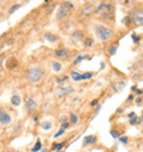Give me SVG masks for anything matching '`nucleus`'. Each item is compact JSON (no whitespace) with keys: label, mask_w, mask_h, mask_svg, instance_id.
<instances>
[{"label":"nucleus","mask_w":143,"mask_h":152,"mask_svg":"<svg viewBox=\"0 0 143 152\" xmlns=\"http://www.w3.org/2000/svg\"><path fill=\"white\" fill-rule=\"evenodd\" d=\"M115 11H116L115 4L102 2V4H100L97 7L96 13L101 15L102 19L107 20L109 22H113V20H115Z\"/></svg>","instance_id":"obj_1"},{"label":"nucleus","mask_w":143,"mask_h":152,"mask_svg":"<svg viewBox=\"0 0 143 152\" xmlns=\"http://www.w3.org/2000/svg\"><path fill=\"white\" fill-rule=\"evenodd\" d=\"M44 75H45V72L41 66H32L28 71V80L31 84L40 83L43 80Z\"/></svg>","instance_id":"obj_2"},{"label":"nucleus","mask_w":143,"mask_h":152,"mask_svg":"<svg viewBox=\"0 0 143 152\" xmlns=\"http://www.w3.org/2000/svg\"><path fill=\"white\" fill-rule=\"evenodd\" d=\"M95 34L100 41L106 42L112 37V30L106 26L97 24V26H95Z\"/></svg>","instance_id":"obj_3"},{"label":"nucleus","mask_w":143,"mask_h":152,"mask_svg":"<svg viewBox=\"0 0 143 152\" xmlns=\"http://www.w3.org/2000/svg\"><path fill=\"white\" fill-rule=\"evenodd\" d=\"M71 39L73 42L75 43H79V42H83L85 40V34H84L83 31L80 30H75L72 32L71 34Z\"/></svg>","instance_id":"obj_4"},{"label":"nucleus","mask_w":143,"mask_h":152,"mask_svg":"<svg viewBox=\"0 0 143 152\" xmlns=\"http://www.w3.org/2000/svg\"><path fill=\"white\" fill-rule=\"evenodd\" d=\"M129 17H130V19H131V21L134 24H141L143 21V13L141 10H136V11H134L133 13H131V15H129Z\"/></svg>","instance_id":"obj_5"},{"label":"nucleus","mask_w":143,"mask_h":152,"mask_svg":"<svg viewBox=\"0 0 143 152\" xmlns=\"http://www.w3.org/2000/svg\"><path fill=\"white\" fill-rule=\"evenodd\" d=\"M36 106H38V105H36V102H35L32 97L26 96V110L29 111V113H32V111L35 110Z\"/></svg>","instance_id":"obj_6"},{"label":"nucleus","mask_w":143,"mask_h":152,"mask_svg":"<svg viewBox=\"0 0 143 152\" xmlns=\"http://www.w3.org/2000/svg\"><path fill=\"white\" fill-rule=\"evenodd\" d=\"M68 11H69V9L64 7L63 4H61L60 8H58V11H57V13H56V19L60 20V21L61 20L65 19V18L68 15Z\"/></svg>","instance_id":"obj_7"},{"label":"nucleus","mask_w":143,"mask_h":152,"mask_svg":"<svg viewBox=\"0 0 143 152\" xmlns=\"http://www.w3.org/2000/svg\"><path fill=\"white\" fill-rule=\"evenodd\" d=\"M95 10H96V7L95 4H87L82 9V15H85V17H88V15H94Z\"/></svg>","instance_id":"obj_8"},{"label":"nucleus","mask_w":143,"mask_h":152,"mask_svg":"<svg viewBox=\"0 0 143 152\" xmlns=\"http://www.w3.org/2000/svg\"><path fill=\"white\" fill-rule=\"evenodd\" d=\"M71 52L67 49H57L55 50V56L60 58H65V57H71Z\"/></svg>","instance_id":"obj_9"},{"label":"nucleus","mask_w":143,"mask_h":152,"mask_svg":"<svg viewBox=\"0 0 143 152\" xmlns=\"http://www.w3.org/2000/svg\"><path fill=\"white\" fill-rule=\"evenodd\" d=\"M97 142V137L94 136V134H90V136H86V137L84 138V141L83 143L84 145H95Z\"/></svg>","instance_id":"obj_10"},{"label":"nucleus","mask_w":143,"mask_h":152,"mask_svg":"<svg viewBox=\"0 0 143 152\" xmlns=\"http://www.w3.org/2000/svg\"><path fill=\"white\" fill-rule=\"evenodd\" d=\"M11 121H12L11 116L8 114L7 111L4 113L2 117L0 118V124H1L2 126H4V127H6V126H9V125H10V124H11Z\"/></svg>","instance_id":"obj_11"},{"label":"nucleus","mask_w":143,"mask_h":152,"mask_svg":"<svg viewBox=\"0 0 143 152\" xmlns=\"http://www.w3.org/2000/svg\"><path fill=\"white\" fill-rule=\"evenodd\" d=\"M44 39H45L47 42H50V43H55V42H57L60 40V38H58L57 35L53 34V33H50V32H47V33L44 34Z\"/></svg>","instance_id":"obj_12"},{"label":"nucleus","mask_w":143,"mask_h":152,"mask_svg":"<svg viewBox=\"0 0 143 152\" xmlns=\"http://www.w3.org/2000/svg\"><path fill=\"white\" fill-rule=\"evenodd\" d=\"M125 86V82L124 80H121V82H116V83L112 84V88L115 91L119 93L120 91H122V88Z\"/></svg>","instance_id":"obj_13"},{"label":"nucleus","mask_w":143,"mask_h":152,"mask_svg":"<svg viewBox=\"0 0 143 152\" xmlns=\"http://www.w3.org/2000/svg\"><path fill=\"white\" fill-rule=\"evenodd\" d=\"M86 58L90 60L91 57L89 56L88 54H79V55H77V56L75 57V60H74V65H77L78 63H80V62L84 61V60H86Z\"/></svg>","instance_id":"obj_14"},{"label":"nucleus","mask_w":143,"mask_h":152,"mask_svg":"<svg viewBox=\"0 0 143 152\" xmlns=\"http://www.w3.org/2000/svg\"><path fill=\"white\" fill-rule=\"evenodd\" d=\"M40 126H41L42 129L45 130V131H49V130H51L53 128V124L50 121V120H44V121H41Z\"/></svg>","instance_id":"obj_15"},{"label":"nucleus","mask_w":143,"mask_h":152,"mask_svg":"<svg viewBox=\"0 0 143 152\" xmlns=\"http://www.w3.org/2000/svg\"><path fill=\"white\" fill-rule=\"evenodd\" d=\"M68 120H69V125L71 126H75L77 122H78V115H76L75 113H71L69 114V117H68Z\"/></svg>","instance_id":"obj_16"},{"label":"nucleus","mask_w":143,"mask_h":152,"mask_svg":"<svg viewBox=\"0 0 143 152\" xmlns=\"http://www.w3.org/2000/svg\"><path fill=\"white\" fill-rule=\"evenodd\" d=\"M21 102H22V98H21V96L19 95H13L11 97V104L13 106H20L21 105Z\"/></svg>","instance_id":"obj_17"},{"label":"nucleus","mask_w":143,"mask_h":152,"mask_svg":"<svg viewBox=\"0 0 143 152\" xmlns=\"http://www.w3.org/2000/svg\"><path fill=\"white\" fill-rule=\"evenodd\" d=\"M96 73L94 72H86V73H80V80H90L95 76Z\"/></svg>","instance_id":"obj_18"},{"label":"nucleus","mask_w":143,"mask_h":152,"mask_svg":"<svg viewBox=\"0 0 143 152\" xmlns=\"http://www.w3.org/2000/svg\"><path fill=\"white\" fill-rule=\"evenodd\" d=\"M65 145H66V142H65V141H63V142H61V143H54L51 150H52V151H56V152L62 151V149L64 148Z\"/></svg>","instance_id":"obj_19"},{"label":"nucleus","mask_w":143,"mask_h":152,"mask_svg":"<svg viewBox=\"0 0 143 152\" xmlns=\"http://www.w3.org/2000/svg\"><path fill=\"white\" fill-rule=\"evenodd\" d=\"M42 149V141L40 138H38L36 139V142H35V145H34V147L32 149H31V152H39L41 151Z\"/></svg>","instance_id":"obj_20"},{"label":"nucleus","mask_w":143,"mask_h":152,"mask_svg":"<svg viewBox=\"0 0 143 152\" xmlns=\"http://www.w3.org/2000/svg\"><path fill=\"white\" fill-rule=\"evenodd\" d=\"M68 80H69V77L67 75H61L56 78V83L60 84V85H63V84L67 83Z\"/></svg>","instance_id":"obj_21"},{"label":"nucleus","mask_w":143,"mask_h":152,"mask_svg":"<svg viewBox=\"0 0 143 152\" xmlns=\"http://www.w3.org/2000/svg\"><path fill=\"white\" fill-rule=\"evenodd\" d=\"M62 69H63V66H62L60 62H53L52 63V69L55 73H60L62 71Z\"/></svg>","instance_id":"obj_22"},{"label":"nucleus","mask_w":143,"mask_h":152,"mask_svg":"<svg viewBox=\"0 0 143 152\" xmlns=\"http://www.w3.org/2000/svg\"><path fill=\"white\" fill-rule=\"evenodd\" d=\"M56 94L60 97H63V96L67 95V88L66 87H57L56 88Z\"/></svg>","instance_id":"obj_23"},{"label":"nucleus","mask_w":143,"mask_h":152,"mask_svg":"<svg viewBox=\"0 0 143 152\" xmlns=\"http://www.w3.org/2000/svg\"><path fill=\"white\" fill-rule=\"evenodd\" d=\"M141 120H142V118L138 117V116L136 115L133 118L129 119V122H130V125H131V126H136V125H139L140 122H141Z\"/></svg>","instance_id":"obj_24"},{"label":"nucleus","mask_w":143,"mask_h":152,"mask_svg":"<svg viewBox=\"0 0 143 152\" xmlns=\"http://www.w3.org/2000/svg\"><path fill=\"white\" fill-rule=\"evenodd\" d=\"M71 77L74 82H80V73L77 71H73L71 73Z\"/></svg>","instance_id":"obj_25"},{"label":"nucleus","mask_w":143,"mask_h":152,"mask_svg":"<svg viewBox=\"0 0 143 152\" xmlns=\"http://www.w3.org/2000/svg\"><path fill=\"white\" fill-rule=\"evenodd\" d=\"M118 43H115V44H112V45L109 46V50H108V53L110 54V55H115V54L117 53V50H118Z\"/></svg>","instance_id":"obj_26"},{"label":"nucleus","mask_w":143,"mask_h":152,"mask_svg":"<svg viewBox=\"0 0 143 152\" xmlns=\"http://www.w3.org/2000/svg\"><path fill=\"white\" fill-rule=\"evenodd\" d=\"M83 42H84V45L86 46V48H91L93 44H94L95 40L93 38H86Z\"/></svg>","instance_id":"obj_27"},{"label":"nucleus","mask_w":143,"mask_h":152,"mask_svg":"<svg viewBox=\"0 0 143 152\" xmlns=\"http://www.w3.org/2000/svg\"><path fill=\"white\" fill-rule=\"evenodd\" d=\"M20 7H21V6H20L19 4H13V6H11V8L9 9V15H13L18 9H20Z\"/></svg>","instance_id":"obj_28"},{"label":"nucleus","mask_w":143,"mask_h":152,"mask_svg":"<svg viewBox=\"0 0 143 152\" xmlns=\"http://www.w3.org/2000/svg\"><path fill=\"white\" fill-rule=\"evenodd\" d=\"M110 134H111V136H112V138H115V139H117V138H119L121 136L120 131H118V130H116V129L110 130Z\"/></svg>","instance_id":"obj_29"},{"label":"nucleus","mask_w":143,"mask_h":152,"mask_svg":"<svg viewBox=\"0 0 143 152\" xmlns=\"http://www.w3.org/2000/svg\"><path fill=\"white\" fill-rule=\"evenodd\" d=\"M131 38H132V41H133V43H134V44H136V43H139V42H140V37L136 34V33H134V32L131 34Z\"/></svg>","instance_id":"obj_30"},{"label":"nucleus","mask_w":143,"mask_h":152,"mask_svg":"<svg viewBox=\"0 0 143 152\" xmlns=\"http://www.w3.org/2000/svg\"><path fill=\"white\" fill-rule=\"evenodd\" d=\"M118 139H119V141H120L121 143H123V145H127V143H128V141H129V139H128L127 136H120Z\"/></svg>","instance_id":"obj_31"},{"label":"nucleus","mask_w":143,"mask_h":152,"mask_svg":"<svg viewBox=\"0 0 143 152\" xmlns=\"http://www.w3.org/2000/svg\"><path fill=\"white\" fill-rule=\"evenodd\" d=\"M62 4H63L64 7L67 8V9H72V8H74V4H73L72 1H64Z\"/></svg>","instance_id":"obj_32"},{"label":"nucleus","mask_w":143,"mask_h":152,"mask_svg":"<svg viewBox=\"0 0 143 152\" xmlns=\"http://www.w3.org/2000/svg\"><path fill=\"white\" fill-rule=\"evenodd\" d=\"M64 133H65V130H63V129H62V128H61V129L58 130V131H57V132L55 133V134H54L53 137H54V138H55V139H56V138L61 137V136H62V134H64Z\"/></svg>","instance_id":"obj_33"},{"label":"nucleus","mask_w":143,"mask_h":152,"mask_svg":"<svg viewBox=\"0 0 143 152\" xmlns=\"http://www.w3.org/2000/svg\"><path fill=\"white\" fill-rule=\"evenodd\" d=\"M100 109H101V105H100V104H98L97 106L95 107V113H94V116H96V115H98V113L100 111Z\"/></svg>","instance_id":"obj_34"},{"label":"nucleus","mask_w":143,"mask_h":152,"mask_svg":"<svg viewBox=\"0 0 143 152\" xmlns=\"http://www.w3.org/2000/svg\"><path fill=\"white\" fill-rule=\"evenodd\" d=\"M71 128V125H69V122H65L62 125V129L63 130H66V129H69Z\"/></svg>","instance_id":"obj_35"},{"label":"nucleus","mask_w":143,"mask_h":152,"mask_svg":"<svg viewBox=\"0 0 143 152\" xmlns=\"http://www.w3.org/2000/svg\"><path fill=\"white\" fill-rule=\"evenodd\" d=\"M65 122H68V117H67V116H63V117L61 118V124L63 125V124H65Z\"/></svg>","instance_id":"obj_36"},{"label":"nucleus","mask_w":143,"mask_h":152,"mask_svg":"<svg viewBox=\"0 0 143 152\" xmlns=\"http://www.w3.org/2000/svg\"><path fill=\"white\" fill-rule=\"evenodd\" d=\"M98 105V99H94L93 102L90 103V106L91 107H96Z\"/></svg>","instance_id":"obj_37"},{"label":"nucleus","mask_w":143,"mask_h":152,"mask_svg":"<svg viewBox=\"0 0 143 152\" xmlns=\"http://www.w3.org/2000/svg\"><path fill=\"white\" fill-rule=\"evenodd\" d=\"M4 57H6V55H4V54H1V55H0V67L2 66V62H4Z\"/></svg>","instance_id":"obj_38"},{"label":"nucleus","mask_w":143,"mask_h":152,"mask_svg":"<svg viewBox=\"0 0 143 152\" xmlns=\"http://www.w3.org/2000/svg\"><path fill=\"white\" fill-rule=\"evenodd\" d=\"M133 99H134V96L132 95V94H130V95L128 96V98H127V102H131Z\"/></svg>","instance_id":"obj_39"},{"label":"nucleus","mask_w":143,"mask_h":152,"mask_svg":"<svg viewBox=\"0 0 143 152\" xmlns=\"http://www.w3.org/2000/svg\"><path fill=\"white\" fill-rule=\"evenodd\" d=\"M136 103L138 104V105H141V104H142V98H141V97L136 98Z\"/></svg>","instance_id":"obj_40"},{"label":"nucleus","mask_w":143,"mask_h":152,"mask_svg":"<svg viewBox=\"0 0 143 152\" xmlns=\"http://www.w3.org/2000/svg\"><path fill=\"white\" fill-rule=\"evenodd\" d=\"M134 116H136V113H133V111H132V113H130V114H128V118H129V119L133 118Z\"/></svg>","instance_id":"obj_41"},{"label":"nucleus","mask_w":143,"mask_h":152,"mask_svg":"<svg viewBox=\"0 0 143 152\" xmlns=\"http://www.w3.org/2000/svg\"><path fill=\"white\" fill-rule=\"evenodd\" d=\"M6 113V110H4V108H0V118L4 116V114Z\"/></svg>","instance_id":"obj_42"},{"label":"nucleus","mask_w":143,"mask_h":152,"mask_svg":"<svg viewBox=\"0 0 143 152\" xmlns=\"http://www.w3.org/2000/svg\"><path fill=\"white\" fill-rule=\"evenodd\" d=\"M124 111V109L123 108H118L117 109V111H116V113H117V114H122V113H123Z\"/></svg>","instance_id":"obj_43"},{"label":"nucleus","mask_w":143,"mask_h":152,"mask_svg":"<svg viewBox=\"0 0 143 152\" xmlns=\"http://www.w3.org/2000/svg\"><path fill=\"white\" fill-rule=\"evenodd\" d=\"M6 37H7V33H2V34L0 35V42L2 41V40H4V39L6 38Z\"/></svg>","instance_id":"obj_44"},{"label":"nucleus","mask_w":143,"mask_h":152,"mask_svg":"<svg viewBox=\"0 0 143 152\" xmlns=\"http://www.w3.org/2000/svg\"><path fill=\"white\" fill-rule=\"evenodd\" d=\"M136 95H139V96H141V95H142V89H138V88H136Z\"/></svg>","instance_id":"obj_45"},{"label":"nucleus","mask_w":143,"mask_h":152,"mask_svg":"<svg viewBox=\"0 0 143 152\" xmlns=\"http://www.w3.org/2000/svg\"><path fill=\"white\" fill-rule=\"evenodd\" d=\"M33 120H34V122H38L39 121V117H38V116H34Z\"/></svg>","instance_id":"obj_46"},{"label":"nucleus","mask_w":143,"mask_h":152,"mask_svg":"<svg viewBox=\"0 0 143 152\" xmlns=\"http://www.w3.org/2000/svg\"><path fill=\"white\" fill-rule=\"evenodd\" d=\"M100 67H101V69H104L106 67V66H105V63H104V62H101V63H100Z\"/></svg>","instance_id":"obj_47"},{"label":"nucleus","mask_w":143,"mask_h":152,"mask_svg":"<svg viewBox=\"0 0 143 152\" xmlns=\"http://www.w3.org/2000/svg\"><path fill=\"white\" fill-rule=\"evenodd\" d=\"M40 152H47V149H46V148L42 149V150H41V151H40Z\"/></svg>","instance_id":"obj_48"},{"label":"nucleus","mask_w":143,"mask_h":152,"mask_svg":"<svg viewBox=\"0 0 143 152\" xmlns=\"http://www.w3.org/2000/svg\"><path fill=\"white\" fill-rule=\"evenodd\" d=\"M131 91H136V86H132Z\"/></svg>","instance_id":"obj_49"},{"label":"nucleus","mask_w":143,"mask_h":152,"mask_svg":"<svg viewBox=\"0 0 143 152\" xmlns=\"http://www.w3.org/2000/svg\"><path fill=\"white\" fill-rule=\"evenodd\" d=\"M58 152H63V151H58Z\"/></svg>","instance_id":"obj_50"}]
</instances>
